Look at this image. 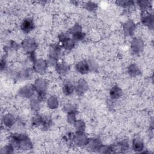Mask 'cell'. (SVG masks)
Returning a JSON list of instances; mask_svg holds the SVG:
<instances>
[{
    "mask_svg": "<svg viewBox=\"0 0 154 154\" xmlns=\"http://www.w3.org/2000/svg\"><path fill=\"white\" fill-rule=\"evenodd\" d=\"M47 81L43 78H38L33 85L35 91L38 93V97L42 100L45 96L46 90L47 88Z\"/></svg>",
    "mask_w": 154,
    "mask_h": 154,
    "instance_id": "cell-1",
    "label": "cell"
},
{
    "mask_svg": "<svg viewBox=\"0 0 154 154\" xmlns=\"http://www.w3.org/2000/svg\"><path fill=\"white\" fill-rule=\"evenodd\" d=\"M47 62L43 59L37 60L34 62V70L38 73H43L47 68Z\"/></svg>",
    "mask_w": 154,
    "mask_h": 154,
    "instance_id": "cell-2",
    "label": "cell"
},
{
    "mask_svg": "<svg viewBox=\"0 0 154 154\" xmlns=\"http://www.w3.org/2000/svg\"><path fill=\"white\" fill-rule=\"evenodd\" d=\"M73 140L74 143L79 146L85 145L88 141L87 137L84 134L83 132H77L76 135H75L73 137Z\"/></svg>",
    "mask_w": 154,
    "mask_h": 154,
    "instance_id": "cell-3",
    "label": "cell"
},
{
    "mask_svg": "<svg viewBox=\"0 0 154 154\" xmlns=\"http://www.w3.org/2000/svg\"><path fill=\"white\" fill-rule=\"evenodd\" d=\"M22 47L26 52L29 53H32L36 49L37 45L35 41L32 38H25L22 42Z\"/></svg>",
    "mask_w": 154,
    "mask_h": 154,
    "instance_id": "cell-4",
    "label": "cell"
},
{
    "mask_svg": "<svg viewBox=\"0 0 154 154\" xmlns=\"http://www.w3.org/2000/svg\"><path fill=\"white\" fill-rule=\"evenodd\" d=\"M34 91H35V89L33 85H26L22 87L20 89L19 93L21 96L28 98L33 96Z\"/></svg>",
    "mask_w": 154,
    "mask_h": 154,
    "instance_id": "cell-5",
    "label": "cell"
},
{
    "mask_svg": "<svg viewBox=\"0 0 154 154\" xmlns=\"http://www.w3.org/2000/svg\"><path fill=\"white\" fill-rule=\"evenodd\" d=\"M144 48L143 42L139 38H134L131 42V49L134 53L141 52Z\"/></svg>",
    "mask_w": 154,
    "mask_h": 154,
    "instance_id": "cell-6",
    "label": "cell"
},
{
    "mask_svg": "<svg viewBox=\"0 0 154 154\" xmlns=\"http://www.w3.org/2000/svg\"><path fill=\"white\" fill-rule=\"evenodd\" d=\"M34 22L30 18L25 19L21 23V29L25 32H29L34 28Z\"/></svg>",
    "mask_w": 154,
    "mask_h": 154,
    "instance_id": "cell-7",
    "label": "cell"
},
{
    "mask_svg": "<svg viewBox=\"0 0 154 154\" xmlns=\"http://www.w3.org/2000/svg\"><path fill=\"white\" fill-rule=\"evenodd\" d=\"M76 70L81 73H86L90 70L88 63L85 61L78 62L76 65Z\"/></svg>",
    "mask_w": 154,
    "mask_h": 154,
    "instance_id": "cell-8",
    "label": "cell"
},
{
    "mask_svg": "<svg viewBox=\"0 0 154 154\" xmlns=\"http://www.w3.org/2000/svg\"><path fill=\"white\" fill-rule=\"evenodd\" d=\"M141 21L145 25L150 26L153 25V15L148 12H144L141 17Z\"/></svg>",
    "mask_w": 154,
    "mask_h": 154,
    "instance_id": "cell-9",
    "label": "cell"
},
{
    "mask_svg": "<svg viewBox=\"0 0 154 154\" xmlns=\"http://www.w3.org/2000/svg\"><path fill=\"white\" fill-rule=\"evenodd\" d=\"M87 87L88 85L87 82L84 79H80L78 81L76 86V92L79 94H82L87 91Z\"/></svg>",
    "mask_w": 154,
    "mask_h": 154,
    "instance_id": "cell-10",
    "label": "cell"
},
{
    "mask_svg": "<svg viewBox=\"0 0 154 154\" xmlns=\"http://www.w3.org/2000/svg\"><path fill=\"white\" fill-rule=\"evenodd\" d=\"M69 67L68 64L65 63V62H60V63H57L56 65V70L58 73L60 75H65L69 71Z\"/></svg>",
    "mask_w": 154,
    "mask_h": 154,
    "instance_id": "cell-11",
    "label": "cell"
},
{
    "mask_svg": "<svg viewBox=\"0 0 154 154\" xmlns=\"http://www.w3.org/2000/svg\"><path fill=\"white\" fill-rule=\"evenodd\" d=\"M124 31L125 33L127 35H132L135 29V25L132 21H128L124 25Z\"/></svg>",
    "mask_w": 154,
    "mask_h": 154,
    "instance_id": "cell-12",
    "label": "cell"
},
{
    "mask_svg": "<svg viewBox=\"0 0 154 154\" xmlns=\"http://www.w3.org/2000/svg\"><path fill=\"white\" fill-rule=\"evenodd\" d=\"M3 122L5 126L7 127H11L15 122L14 117L11 114H7L3 117Z\"/></svg>",
    "mask_w": 154,
    "mask_h": 154,
    "instance_id": "cell-13",
    "label": "cell"
},
{
    "mask_svg": "<svg viewBox=\"0 0 154 154\" xmlns=\"http://www.w3.org/2000/svg\"><path fill=\"white\" fill-rule=\"evenodd\" d=\"M122 94V91L120 88L118 86H114L110 90V97L112 99H118Z\"/></svg>",
    "mask_w": 154,
    "mask_h": 154,
    "instance_id": "cell-14",
    "label": "cell"
},
{
    "mask_svg": "<svg viewBox=\"0 0 154 154\" xmlns=\"http://www.w3.org/2000/svg\"><path fill=\"white\" fill-rule=\"evenodd\" d=\"M61 54V50L60 48L57 45H53L51 49H50V56L51 57L54 58L55 59H57V58H58L60 55Z\"/></svg>",
    "mask_w": 154,
    "mask_h": 154,
    "instance_id": "cell-15",
    "label": "cell"
},
{
    "mask_svg": "<svg viewBox=\"0 0 154 154\" xmlns=\"http://www.w3.org/2000/svg\"><path fill=\"white\" fill-rule=\"evenodd\" d=\"M47 103H48V106L49 108L55 109L58 106V99L55 96H52L48 98Z\"/></svg>",
    "mask_w": 154,
    "mask_h": 154,
    "instance_id": "cell-16",
    "label": "cell"
},
{
    "mask_svg": "<svg viewBox=\"0 0 154 154\" xmlns=\"http://www.w3.org/2000/svg\"><path fill=\"white\" fill-rule=\"evenodd\" d=\"M144 144L141 140L139 138H135L133 141V148L136 151H140L143 149Z\"/></svg>",
    "mask_w": 154,
    "mask_h": 154,
    "instance_id": "cell-17",
    "label": "cell"
},
{
    "mask_svg": "<svg viewBox=\"0 0 154 154\" xmlns=\"http://www.w3.org/2000/svg\"><path fill=\"white\" fill-rule=\"evenodd\" d=\"M128 72L130 75L132 76H135L140 74V70L137 65L132 64H131L128 67Z\"/></svg>",
    "mask_w": 154,
    "mask_h": 154,
    "instance_id": "cell-18",
    "label": "cell"
},
{
    "mask_svg": "<svg viewBox=\"0 0 154 154\" xmlns=\"http://www.w3.org/2000/svg\"><path fill=\"white\" fill-rule=\"evenodd\" d=\"M88 147L91 149H99L100 147V142L98 139H93L90 141L88 140L87 144Z\"/></svg>",
    "mask_w": 154,
    "mask_h": 154,
    "instance_id": "cell-19",
    "label": "cell"
},
{
    "mask_svg": "<svg viewBox=\"0 0 154 154\" xmlns=\"http://www.w3.org/2000/svg\"><path fill=\"white\" fill-rule=\"evenodd\" d=\"M63 90L64 93L66 95H69L73 93V91L74 90V88H73V86L71 84L67 83L64 85Z\"/></svg>",
    "mask_w": 154,
    "mask_h": 154,
    "instance_id": "cell-20",
    "label": "cell"
},
{
    "mask_svg": "<svg viewBox=\"0 0 154 154\" xmlns=\"http://www.w3.org/2000/svg\"><path fill=\"white\" fill-rule=\"evenodd\" d=\"M75 127L77 131V132H84L85 129V123L81 120H76L75 122Z\"/></svg>",
    "mask_w": 154,
    "mask_h": 154,
    "instance_id": "cell-21",
    "label": "cell"
},
{
    "mask_svg": "<svg viewBox=\"0 0 154 154\" xmlns=\"http://www.w3.org/2000/svg\"><path fill=\"white\" fill-rule=\"evenodd\" d=\"M63 44V47L67 50H70L72 49L75 45V42L74 40L72 38H69L64 42L62 43Z\"/></svg>",
    "mask_w": 154,
    "mask_h": 154,
    "instance_id": "cell-22",
    "label": "cell"
},
{
    "mask_svg": "<svg viewBox=\"0 0 154 154\" xmlns=\"http://www.w3.org/2000/svg\"><path fill=\"white\" fill-rule=\"evenodd\" d=\"M40 100H41V99L38 97H35V98H33L31 100V108L33 110H37V109H39Z\"/></svg>",
    "mask_w": 154,
    "mask_h": 154,
    "instance_id": "cell-23",
    "label": "cell"
},
{
    "mask_svg": "<svg viewBox=\"0 0 154 154\" xmlns=\"http://www.w3.org/2000/svg\"><path fill=\"white\" fill-rule=\"evenodd\" d=\"M43 119L38 114H36L35 116H33V117L32 118V123L33 125H35V126H38L40 125V124H42Z\"/></svg>",
    "mask_w": 154,
    "mask_h": 154,
    "instance_id": "cell-24",
    "label": "cell"
},
{
    "mask_svg": "<svg viewBox=\"0 0 154 154\" xmlns=\"http://www.w3.org/2000/svg\"><path fill=\"white\" fill-rule=\"evenodd\" d=\"M72 35H73V40H77V41L81 40H82L85 37V34L82 31H79V32L74 33Z\"/></svg>",
    "mask_w": 154,
    "mask_h": 154,
    "instance_id": "cell-25",
    "label": "cell"
},
{
    "mask_svg": "<svg viewBox=\"0 0 154 154\" xmlns=\"http://www.w3.org/2000/svg\"><path fill=\"white\" fill-rule=\"evenodd\" d=\"M67 121L73 124L76 122V117H75V112H71L68 113L67 116Z\"/></svg>",
    "mask_w": 154,
    "mask_h": 154,
    "instance_id": "cell-26",
    "label": "cell"
},
{
    "mask_svg": "<svg viewBox=\"0 0 154 154\" xmlns=\"http://www.w3.org/2000/svg\"><path fill=\"white\" fill-rule=\"evenodd\" d=\"M85 7L88 10L93 11V10H94L97 8V5L93 2H87L85 4Z\"/></svg>",
    "mask_w": 154,
    "mask_h": 154,
    "instance_id": "cell-27",
    "label": "cell"
},
{
    "mask_svg": "<svg viewBox=\"0 0 154 154\" xmlns=\"http://www.w3.org/2000/svg\"><path fill=\"white\" fill-rule=\"evenodd\" d=\"M21 77L23 79H28L32 75V72L29 69L25 70L21 73Z\"/></svg>",
    "mask_w": 154,
    "mask_h": 154,
    "instance_id": "cell-28",
    "label": "cell"
},
{
    "mask_svg": "<svg viewBox=\"0 0 154 154\" xmlns=\"http://www.w3.org/2000/svg\"><path fill=\"white\" fill-rule=\"evenodd\" d=\"M119 5L122 6V7H128L133 4V1H119L117 2Z\"/></svg>",
    "mask_w": 154,
    "mask_h": 154,
    "instance_id": "cell-29",
    "label": "cell"
},
{
    "mask_svg": "<svg viewBox=\"0 0 154 154\" xmlns=\"http://www.w3.org/2000/svg\"><path fill=\"white\" fill-rule=\"evenodd\" d=\"M138 4L141 8L146 9L147 7L149 6L150 2L147 1H138Z\"/></svg>",
    "mask_w": 154,
    "mask_h": 154,
    "instance_id": "cell-30",
    "label": "cell"
}]
</instances>
